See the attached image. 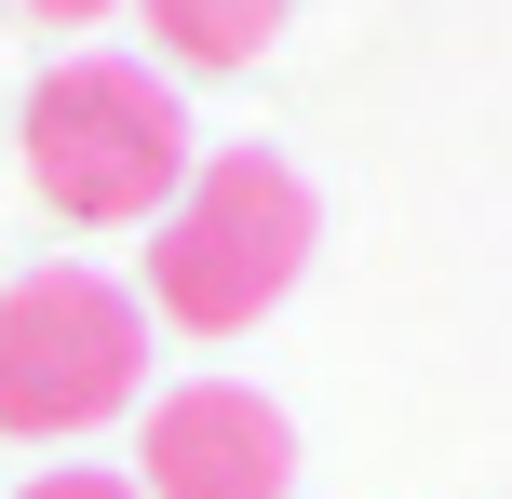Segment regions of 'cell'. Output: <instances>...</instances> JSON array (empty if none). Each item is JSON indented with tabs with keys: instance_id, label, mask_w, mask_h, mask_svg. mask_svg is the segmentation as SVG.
<instances>
[{
	"instance_id": "obj_1",
	"label": "cell",
	"mask_w": 512,
	"mask_h": 499,
	"mask_svg": "<svg viewBox=\"0 0 512 499\" xmlns=\"http://www.w3.org/2000/svg\"><path fill=\"white\" fill-rule=\"evenodd\" d=\"M310 176L283 149H203L189 189L149 216V311L176 338H256L310 270Z\"/></svg>"
},
{
	"instance_id": "obj_2",
	"label": "cell",
	"mask_w": 512,
	"mask_h": 499,
	"mask_svg": "<svg viewBox=\"0 0 512 499\" xmlns=\"http://www.w3.org/2000/svg\"><path fill=\"white\" fill-rule=\"evenodd\" d=\"M189 108L162 68H135V54H68V68H41V95H27V189H41L68 230H149L162 203L189 189Z\"/></svg>"
},
{
	"instance_id": "obj_3",
	"label": "cell",
	"mask_w": 512,
	"mask_h": 499,
	"mask_svg": "<svg viewBox=\"0 0 512 499\" xmlns=\"http://www.w3.org/2000/svg\"><path fill=\"white\" fill-rule=\"evenodd\" d=\"M149 392V311L108 270L41 257L0 284V432L14 446H68V432L122 419Z\"/></svg>"
},
{
	"instance_id": "obj_4",
	"label": "cell",
	"mask_w": 512,
	"mask_h": 499,
	"mask_svg": "<svg viewBox=\"0 0 512 499\" xmlns=\"http://www.w3.org/2000/svg\"><path fill=\"white\" fill-rule=\"evenodd\" d=\"M283 486H297V432L243 378H189L135 432V499H283Z\"/></svg>"
},
{
	"instance_id": "obj_5",
	"label": "cell",
	"mask_w": 512,
	"mask_h": 499,
	"mask_svg": "<svg viewBox=\"0 0 512 499\" xmlns=\"http://www.w3.org/2000/svg\"><path fill=\"white\" fill-rule=\"evenodd\" d=\"M283 14H297V0H149V54L162 68H256V54L283 41Z\"/></svg>"
},
{
	"instance_id": "obj_6",
	"label": "cell",
	"mask_w": 512,
	"mask_h": 499,
	"mask_svg": "<svg viewBox=\"0 0 512 499\" xmlns=\"http://www.w3.org/2000/svg\"><path fill=\"white\" fill-rule=\"evenodd\" d=\"M14 499H135V473H95V459H68V473H27Z\"/></svg>"
},
{
	"instance_id": "obj_7",
	"label": "cell",
	"mask_w": 512,
	"mask_h": 499,
	"mask_svg": "<svg viewBox=\"0 0 512 499\" xmlns=\"http://www.w3.org/2000/svg\"><path fill=\"white\" fill-rule=\"evenodd\" d=\"M27 14H41V27H95L108 0H27Z\"/></svg>"
}]
</instances>
